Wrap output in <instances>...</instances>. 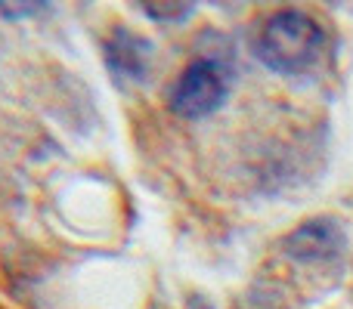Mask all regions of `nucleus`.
Wrapping results in <instances>:
<instances>
[{"label":"nucleus","instance_id":"2","mask_svg":"<svg viewBox=\"0 0 353 309\" xmlns=\"http://www.w3.org/2000/svg\"><path fill=\"white\" fill-rule=\"evenodd\" d=\"M230 72L217 59H195L174 81L168 103H171L174 115L199 121V118L217 111L230 99Z\"/></svg>","mask_w":353,"mask_h":309},{"label":"nucleus","instance_id":"6","mask_svg":"<svg viewBox=\"0 0 353 309\" xmlns=\"http://www.w3.org/2000/svg\"><path fill=\"white\" fill-rule=\"evenodd\" d=\"M146 16L152 19H165V22H180V19L192 16V6L189 3H143Z\"/></svg>","mask_w":353,"mask_h":309},{"label":"nucleus","instance_id":"5","mask_svg":"<svg viewBox=\"0 0 353 309\" xmlns=\"http://www.w3.org/2000/svg\"><path fill=\"white\" fill-rule=\"evenodd\" d=\"M236 309H288V306H285V300L273 291H248L236 303Z\"/></svg>","mask_w":353,"mask_h":309},{"label":"nucleus","instance_id":"3","mask_svg":"<svg viewBox=\"0 0 353 309\" xmlns=\"http://www.w3.org/2000/svg\"><path fill=\"white\" fill-rule=\"evenodd\" d=\"M344 248H347L344 226L332 217L307 220L304 226H298L285 238V257L294 266H304V269L332 266V263H338L344 257Z\"/></svg>","mask_w":353,"mask_h":309},{"label":"nucleus","instance_id":"1","mask_svg":"<svg viewBox=\"0 0 353 309\" xmlns=\"http://www.w3.org/2000/svg\"><path fill=\"white\" fill-rule=\"evenodd\" d=\"M325 50V34L313 16L301 10H279L261 25L254 56L261 65L282 78H301L313 72Z\"/></svg>","mask_w":353,"mask_h":309},{"label":"nucleus","instance_id":"4","mask_svg":"<svg viewBox=\"0 0 353 309\" xmlns=\"http://www.w3.org/2000/svg\"><path fill=\"white\" fill-rule=\"evenodd\" d=\"M105 65L121 84H140L152 68V43L128 28H115L105 41Z\"/></svg>","mask_w":353,"mask_h":309}]
</instances>
